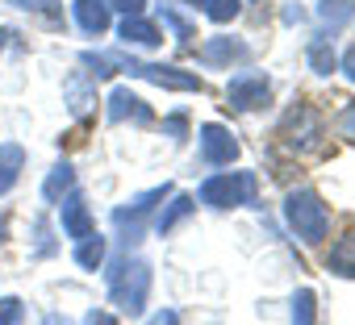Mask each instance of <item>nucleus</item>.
Here are the masks:
<instances>
[{
  "label": "nucleus",
  "mask_w": 355,
  "mask_h": 325,
  "mask_svg": "<svg viewBox=\"0 0 355 325\" xmlns=\"http://www.w3.org/2000/svg\"><path fill=\"white\" fill-rule=\"evenodd\" d=\"M109 292H113V304H117L121 313L138 317L142 304H146V292H150V267L121 259V263L109 271Z\"/></svg>",
  "instance_id": "f257e3e1"
},
{
  "label": "nucleus",
  "mask_w": 355,
  "mask_h": 325,
  "mask_svg": "<svg viewBox=\"0 0 355 325\" xmlns=\"http://www.w3.org/2000/svg\"><path fill=\"white\" fill-rule=\"evenodd\" d=\"M284 217H288V225H293V234H297L301 242H322V238H326L330 217H326V205L318 201V192H309V188L288 192Z\"/></svg>",
  "instance_id": "f03ea898"
},
{
  "label": "nucleus",
  "mask_w": 355,
  "mask_h": 325,
  "mask_svg": "<svg viewBox=\"0 0 355 325\" xmlns=\"http://www.w3.org/2000/svg\"><path fill=\"white\" fill-rule=\"evenodd\" d=\"M201 201L214 209H234V205H251L255 201V176L251 171H222L209 176L201 184Z\"/></svg>",
  "instance_id": "7ed1b4c3"
},
{
  "label": "nucleus",
  "mask_w": 355,
  "mask_h": 325,
  "mask_svg": "<svg viewBox=\"0 0 355 325\" xmlns=\"http://www.w3.org/2000/svg\"><path fill=\"white\" fill-rule=\"evenodd\" d=\"M280 138H284L293 150H309V146L322 138V117H318L309 104H297V109L284 117V125H280Z\"/></svg>",
  "instance_id": "20e7f679"
},
{
  "label": "nucleus",
  "mask_w": 355,
  "mask_h": 325,
  "mask_svg": "<svg viewBox=\"0 0 355 325\" xmlns=\"http://www.w3.org/2000/svg\"><path fill=\"white\" fill-rule=\"evenodd\" d=\"M121 71L138 75V80H150L159 88H175V92H201V80L197 75H180L175 67H159V63H121Z\"/></svg>",
  "instance_id": "39448f33"
},
{
  "label": "nucleus",
  "mask_w": 355,
  "mask_h": 325,
  "mask_svg": "<svg viewBox=\"0 0 355 325\" xmlns=\"http://www.w3.org/2000/svg\"><path fill=\"white\" fill-rule=\"evenodd\" d=\"M226 92H230V104H234V109L251 113V109H263V104H268V96H272V84H268L263 75H234Z\"/></svg>",
  "instance_id": "423d86ee"
},
{
  "label": "nucleus",
  "mask_w": 355,
  "mask_h": 325,
  "mask_svg": "<svg viewBox=\"0 0 355 325\" xmlns=\"http://www.w3.org/2000/svg\"><path fill=\"white\" fill-rule=\"evenodd\" d=\"M201 154H205V162H214V167H226L230 158H239V142H234V133L226 125L209 121L201 129Z\"/></svg>",
  "instance_id": "0eeeda50"
},
{
  "label": "nucleus",
  "mask_w": 355,
  "mask_h": 325,
  "mask_svg": "<svg viewBox=\"0 0 355 325\" xmlns=\"http://www.w3.org/2000/svg\"><path fill=\"white\" fill-rule=\"evenodd\" d=\"M59 217H63V234L76 238V242H84L88 234H96V230H92V213H88L84 196H76V192L59 205Z\"/></svg>",
  "instance_id": "6e6552de"
},
{
  "label": "nucleus",
  "mask_w": 355,
  "mask_h": 325,
  "mask_svg": "<svg viewBox=\"0 0 355 325\" xmlns=\"http://www.w3.org/2000/svg\"><path fill=\"white\" fill-rule=\"evenodd\" d=\"M71 13H76L80 30L92 34V38H101V34L109 30V9H105V0H76Z\"/></svg>",
  "instance_id": "1a4fd4ad"
},
{
  "label": "nucleus",
  "mask_w": 355,
  "mask_h": 325,
  "mask_svg": "<svg viewBox=\"0 0 355 325\" xmlns=\"http://www.w3.org/2000/svg\"><path fill=\"white\" fill-rule=\"evenodd\" d=\"M21 167H26V150H21L17 142H5V146H0V196L17 184Z\"/></svg>",
  "instance_id": "9d476101"
},
{
  "label": "nucleus",
  "mask_w": 355,
  "mask_h": 325,
  "mask_svg": "<svg viewBox=\"0 0 355 325\" xmlns=\"http://www.w3.org/2000/svg\"><path fill=\"white\" fill-rule=\"evenodd\" d=\"M109 117H113V121H125V117H134L138 125H146V121H150V109H146L138 96H130L125 88H117V92L109 96Z\"/></svg>",
  "instance_id": "9b49d317"
},
{
  "label": "nucleus",
  "mask_w": 355,
  "mask_h": 325,
  "mask_svg": "<svg viewBox=\"0 0 355 325\" xmlns=\"http://www.w3.org/2000/svg\"><path fill=\"white\" fill-rule=\"evenodd\" d=\"M121 42H134V46H159L163 38H159V26H155V21H142V13H134V17L121 21Z\"/></svg>",
  "instance_id": "f8f14e48"
},
{
  "label": "nucleus",
  "mask_w": 355,
  "mask_h": 325,
  "mask_svg": "<svg viewBox=\"0 0 355 325\" xmlns=\"http://www.w3.org/2000/svg\"><path fill=\"white\" fill-rule=\"evenodd\" d=\"M205 63H230V59H247V46L243 42H230V38H214L205 50H201Z\"/></svg>",
  "instance_id": "ddd939ff"
},
{
  "label": "nucleus",
  "mask_w": 355,
  "mask_h": 325,
  "mask_svg": "<svg viewBox=\"0 0 355 325\" xmlns=\"http://www.w3.org/2000/svg\"><path fill=\"white\" fill-rule=\"evenodd\" d=\"M189 213H193V196H175V201H171V209L155 217V230H159V234H171L175 225L189 217Z\"/></svg>",
  "instance_id": "4468645a"
},
{
  "label": "nucleus",
  "mask_w": 355,
  "mask_h": 325,
  "mask_svg": "<svg viewBox=\"0 0 355 325\" xmlns=\"http://www.w3.org/2000/svg\"><path fill=\"white\" fill-rule=\"evenodd\" d=\"M330 271H338V275H355V234H347L334 250H330Z\"/></svg>",
  "instance_id": "2eb2a0df"
},
{
  "label": "nucleus",
  "mask_w": 355,
  "mask_h": 325,
  "mask_svg": "<svg viewBox=\"0 0 355 325\" xmlns=\"http://www.w3.org/2000/svg\"><path fill=\"white\" fill-rule=\"evenodd\" d=\"M71 184H76L71 167H67V162H59V167L46 176V184H42V196H46V201H59L63 192H71Z\"/></svg>",
  "instance_id": "dca6fc26"
},
{
  "label": "nucleus",
  "mask_w": 355,
  "mask_h": 325,
  "mask_svg": "<svg viewBox=\"0 0 355 325\" xmlns=\"http://www.w3.org/2000/svg\"><path fill=\"white\" fill-rule=\"evenodd\" d=\"M76 263H80V267H88V271H92V267H101V263H105V242H101L96 234H88V238L80 242V250H76Z\"/></svg>",
  "instance_id": "f3484780"
},
{
  "label": "nucleus",
  "mask_w": 355,
  "mask_h": 325,
  "mask_svg": "<svg viewBox=\"0 0 355 325\" xmlns=\"http://www.w3.org/2000/svg\"><path fill=\"white\" fill-rule=\"evenodd\" d=\"M309 63H313V71H318V75H330V71H334V50L318 38V42L309 46Z\"/></svg>",
  "instance_id": "a211bd4d"
},
{
  "label": "nucleus",
  "mask_w": 355,
  "mask_h": 325,
  "mask_svg": "<svg viewBox=\"0 0 355 325\" xmlns=\"http://www.w3.org/2000/svg\"><path fill=\"white\" fill-rule=\"evenodd\" d=\"M239 9H243V0H205V13L214 21H230V17H239Z\"/></svg>",
  "instance_id": "6ab92c4d"
},
{
  "label": "nucleus",
  "mask_w": 355,
  "mask_h": 325,
  "mask_svg": "<svg viewBox=\"0 0 355 325\" xmlns=\"http://www.w3.org/2000/svg\"><path fill=\"white\" fill-rule=\"evenodd\" d=\"M293 325H313V292H297V300H293Z\"/></svg>",
  "instance_id": "aec40b11"
},
{
  "label": "nucleus",
  "mask_w": 355,
  "mask_h": 325,
  "mask_svg": "<svg viewBox=\"0 0 355 325\" xmlns=\"http://www.w3.org/2000/svg\"><path fill=\"white\" fill-rule=\"evenodd\" d=\"M21 317H26V308H21L17 296H5V300H0V325H21Z\"/></svg>",
  "instance_id": "412c9836"
},
{
  "label": "nucleus",
  "mask_w": 355,
  "mask_h": 325,
  "mask_svg": "<svg viewBox=\"0 0 355 325\" xmlns=\"http://www.w3.org/2000/svg\"><path fill=\"white\" fill-rule=\"evenodd\" d=\"M142 5H146V0H105V9H117V13H125V17L142 13Z\"/></svg>",
  "instance_id": "4be33fe9"
},
{
  "label": "nucleus",
  "mask_w": 355,
  "mask_h": 325,
  "mask_svg": "<svg viewBox=\"0 0 355 325\" xmlns=\"http://www.w3.org/2000/svg\"><path fill=\"white\" fill-rule=\"evenodd\" d=\"M163 21H167L175 34H180V42H189V38H193V26H189L184 17H175V13H163Z\"/></svg>",
  "instance_id": "5701e85b"
},
{
  "label": "nucleus",
  "mask_w": 355,
  "mask_h": 325,
  "mask_svg": "<svg viewBox=\"0 0 355 325\" xmlns=\"http://www.w3.org/2000/svg\"><path fill=\"white\" fill-rule=\"evenodd\" d=\"M338 129H343V138H351V142H355V104H351V109L343 113V121H338Z\"/></svg>",
  "instance_id": "b1692460"
},
{
  "label": "nucleus",
  "mask_w": 355,
  "mask_h": 325,
  "mask_svg": "<svg viewBox=\"0 0 355 325\" xmlns=\"http://www.w3.org/2000/svg\"><path fill=\"white\" fill-rule=\"evenodd\" d=\"M88 325H121V321H117L113 313H105V308H96V313L88 317Z\"/></svg>",
  "instance_id": "393cba45"
},
{
  "label": "nucleus",
  "mask_w": 355,
  "mask_h": 325,
  "mask_svg": "<svg viewBox=\"0 0 355 325\" xmlns=\"http://www.w3.org/2000/svg\"><path fill=\"white\" fill-rule=\"evenodd\" d=\"M146 325H180V317H175V313L167 308V313H155V317H150Z\"/></svg>",
  "instance_id": "a878e982"
},
{
  "label": "nucleus",
  "mask_w": 355,
  "mask_h": 325,
  "mask_svg": "<svg viewBox=\"0 0 355 325\" xmlns=\"http://www.w3.org/2000/svg\"><path fill=\"white\" fill-rule=\"evenodd\" d=\"M167 129H171L175 138H180V133H184V113H175V117H167Z\"/></svg>",
  "instance_id": "bb28decb"
},
{
  "label": "nucleus",
  "mask_w": 355,
  "mask_h": 325,
  "mask_svg": "<svg viewBox=\"0 0 355 325\" xmlns=\"http://www.w3.org/2000/svg\"><path fill=\"white\" fill-rule=\"evenodd\" d=\"M343 71H347V75H351V84H355V46L343 55Z\"/></svg>",
  "instance_id": "cd10ccee"
},
{
  "label": "nucleus",
  "mask_w": 355,
  "mask_h": 325,
  "mask_svg": "<svg viewBox=\"0 0 355 325\" xmlns=\"http://www.w3.org/2000/svg\"><path fill=\"white\" fill-rule=\"evenodd\" d=\"M46 325H71V321H67V317H59V313H51V317H46Z\"/></svg>",
  "instance_id": "c85d7f7f"
},
{
  "label": "nucleus",
  "mask_w": 355,
  "mask_h": 325,
  "mask_svg": "<svg viewBox=\"0 0 355 325\" xmlns=\"http://www.w3.org/2000/svg\"><path fill=\"white\" fill-rule=\"evenodd\" d=\"M5 42H9V30H0V55H5Z\"/></svg>",
  "instance_id": "c756f323"
},
{
  "label": "nucleus",
  "mask_w": 355,
  "mask_h": 325,
  "mask_svg": "<svg viewBox=\"0 0 355 325\" xmlns=\"http://www.w3.org/2000/svg\"><path fill=\"white\" fill-rule=\"evenodd\" d=\"M0 238H5V221H0Z\"/></svg>",
  "instance_id": "7c9ffc66"
},
{
  "label": "nucleus",
  "mask_w": 355,
  "mask_h": 325,
  "mask_svg": "<svg viewBox=\"0 0 355 325\" xmlns=\"http://www.w3.org/2000/svg\"><path fill=\"white\" fill-rule=\"evenodd\" d=\"M189 5H205V0H189Z\"/></svg>",
  "instance_id": "2f4dec72"
}]
</instances>
